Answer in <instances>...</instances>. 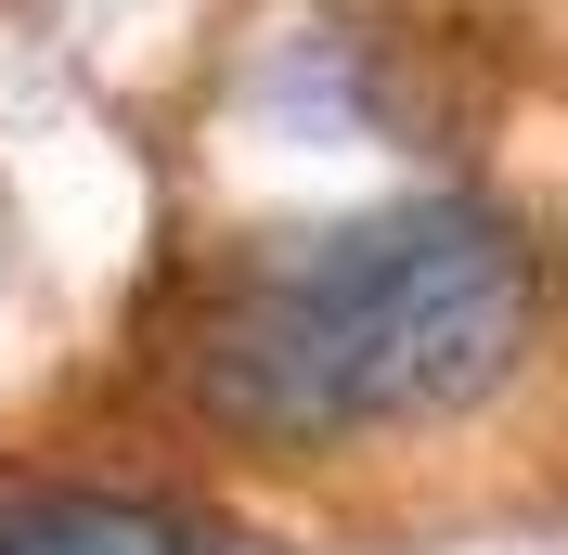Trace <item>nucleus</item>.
<instances>
[{"mask_svg":"<svg viewBox=\"0 0 568 555\" xmlns=\"http://www.w3.org/2000/svg\"><path fill=\"white\" fill-rule=\"evenodd\" d=\"M0 555H220V529L169 491H39L0 504Z\"/></svg>","mask_w":568,"mask_h":555,"instance_id":"2","label":"nucleus"},{"mask_svg":"<svg viewBox=\"0 0 568 555\" xmlns=\"http://www.w3.org/2000/svg\"><path fill=\"white\" fill-rule=\"evenodd\" d=\"M542 336V259L478 194L258 233L181 336V387L246 452H349L375 426L478 414Z\"/></svg>","mask_w":568,"mask_h":555,"instance_id":"1","label":"nucleus"}]
</instances>
